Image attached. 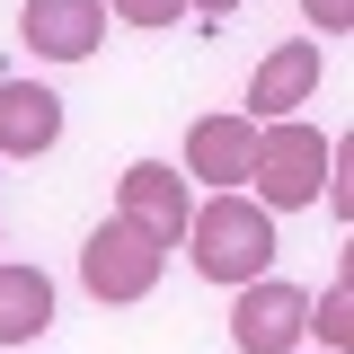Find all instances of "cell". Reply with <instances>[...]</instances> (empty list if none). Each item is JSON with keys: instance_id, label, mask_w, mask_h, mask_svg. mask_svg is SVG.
Masks as SVG:
<instances>
[{"instance_id": "6da1fadb", "label": "cell", "mask_w": 354, "mask_h": 354, "mask_svg": "<svg viewBox=\"0 0 354 354\" xmlns=\"http://www.w3.org/2000/svg\"><path fill=\"white\" fill-rule=\"evenodd\" d=\"M274 213H266L248 186H230V195H204L195 213H186V257H195V274L204 283H257V274H274Z\"/></svg>"}, {"instance_id": "7a4b0ae2", "label": "cell", "mask_w": 354, "mask_h": 354, "mask_svg": "<svg viewBox=\"0 0 354 354\" xmlns=\"http://www.w3.org/2000/svg\"><path fill=\"white\" fill-rule=\"evenodd\" d=\"M328 160H337V142L301 115H274L257 124V151H248V195H257L266 213H301L328 195Z\"/></svg>"}, {"instance_id": "3957f363", "label": "cell", "mask_w": 354, "mask_h": 354, "mask_svg": "<svg viewBox=\"0 0 354 354\" xmlns=\"http://www.w3.org/2000/svg\"><path fill=\"white\" fill-rule=\"evenodd\" d=\"M160 266H169V248H160L142 221H124V213H106V221L80 239V283H88V301H151Z\"/></svg>"}, {"instance_id": "277c9868", "label": "cell", "mask_w": 354, "mask_h": 354, "mask_svg": "<svg viewBox=\"0 0 354 354\" xmlns=\"http://www.w3.org/2000/svg\"><path fill=\"white\" fill-rule=\"evenodd\" d=\"M310 292L301 283H283V274H257V283H239V301H230V346L239 354H292L310 337Z\"/></svg>"}, {"instance_id": "5b68a950", "label": "cell", "mask_w": 354, "mask_h": 354, "mask_svg": "<svg viewBox=\"0 0 354 354\" xmlns=\"http://www.w3.org/2000/svg\"><path fill=\"white\" fill-rule=\"evenodd\" d=\"M115 213L142 221L160 248H177V239H186V213H195V186H186L169 160H133V169L115 177Z\"/></svg>"}, {"instance_id": "8992f818", "label": "cell", "mask_w": 354, "mask_h": 354, "mask_svg": "<svg viewBox=\"0 0 354 354\" xmlns=\"http://www.w3.org/2000/svg\"><path fill=\"white\" fill-rule=\"evenodd\" d=\"M18 44L44 62H88L106 44V0H27L18 9Z\"/></svg>"}, {"instance_id": "52a82bcc", "label": "cell", "mask_w": 354, "mask_h": 354, "mask_svg": "<svg viewBox=\"0 0 354 354\" xmlns=\"http://www.w3.org/2000/svg\"><path fill=\"white\" fill-rule=\"evenodd\" d=\"M319 71H328V62H319V36L274 44V53L257 62V80H248V106H239V115H248V124H274V115L310 106V97H319Z\"/></svg>"}, {"instance_id": "ba28073f", "label": "cell", "mask_w": 354, "mask_h": 354, "mask_svg": "<svg viewBox=\"0 0 354 354\" xmlns=\"http://www.w3.org/2000/svg\"><path fill=\"white\" fill-rule=\"evenodd\" d=\"M248 151H257V124H248L239 106H221V115H195V124H186V177H204L213 195L248 186Z\"/></svg>"}, {"instance_id": "9c48e42d", "label": "cell", "mask_w": 354, "mask_h": 354, "mask_svg": "<svg viewBox=\"0 0 354 354\" xmlns=\"http://www.w3.org/2000/svg\"><path fill=\"white\" fill-rule=\"evenodd\" d=\"M62 142V97L44 80H0V160H44Z\"/></svg>"}, {"instance_id": "30bf717a", "label": "cell", "mask_w": 354, "mask_h": 354, "mask_svg": "<svg viewBox=\"0 0 354 354\" xmlns=\"http://www.w3.org/2000/svg\"><path fill=\"white\" fill-rule=\"evenodd\" d=\"M53 328V283H44V266H9L0 257V346H27Z\"/></svg>"}, {"instance_id": "8fae6325", "label": "cell", "mask_w": 354, "mask_h": 354, "mask_svg": "<svg viewBox=\"0 0 354 354\" xmlns=\"http://www.w3.org/2000/svg\"><path fill=\"white\" fill-rule=\"evenodd\" d=\"M301 328H319V346H328V354H346V346H354V292H346V283H328V292L310 301Z\"/></svg>"}, {"instance_id": "7c38bea8", "label": "cell", "mask_w": 354, "mask_h": 354, "mask_svg": "<svg viewBox=\"0 0 354 354\" xmlns=\"http://www.w3.org/2000/svg\"><path fill=\"white\" fill-rule=\"evenodd\" d=\"M177 9L186 0H106V18H124V27H177Z\"/></svg>"}, {"instance_id": "4fadbf2b", "label": "cell", "mask_w": 354, "mask_h": 354, "mask_svg": "<svg viewBox=\"0 0 354 354\" xmlns=\"http://www.w3.org/2000/svg\"><path fill=\"white\" fill-rule=\"evenodd\" d=\"M301 18L319 27V36H346V27H354V0H301Z\"/></svg>"}, {"instance_id": "5bb4252c", "label": "cell", "mask_w": 354, "mask_h": 354, "mask_svg": "<svg viewBox=\"0 0 354 354\" xmlns=\"http://www.w3.org/2000/svg\"><path fill=\"white\" fill-rule=\"evenodd\" d=\"M186 9H195V18H230L239 0H186Z\"/></svg>"}]
</instances>
